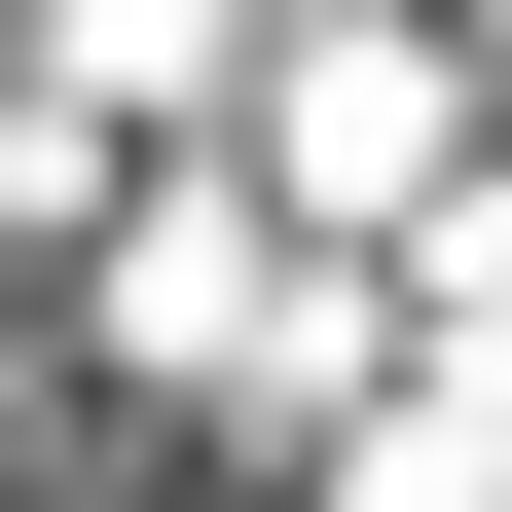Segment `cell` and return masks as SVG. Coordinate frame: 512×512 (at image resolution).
<instances>
[{
    "mask_svg": "<svg viewBox=\"0 0 512 512\" xmlns=\"http://www.w3.org/2000/svg\"><path fill=\"white\" fill-rule=\"evenodd\" d=\"M110 366H220V403H293V366H330V293H293L220 183H147V220H110Z\"/></svg>",
    "mask_w": 512,
    "mask_h": 512,
    "instance_id": "cell-2",
    "label": "cell"
},
{
    "mask_svg": "<svg viewBox=\"0 0 512 512\" xmlns=\"http://www.w3.org/2000/svg\"><path fill=\"white\" fill-rule=\"evenodd\" d=\"M220 110H256V220H512L476 183V37H403V0H293Z\"/></svg>",
    "mask_w": 512,
    "mask_h": 512,
    "instance_id": "cell-1",
    "label": "cell"
}]
</instances>
